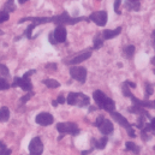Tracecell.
<instances>
[{
	"instance_id": "cell-1",
	"label": "cell",
	"mask_w": 155,
	"mask_h": 155,
	"mask_svg": "<svg viewBox=\"0 0 155 155\" xmlns=\"http://www.w3.org/2000/svg\"><path fill=\"white\" fill-rule=\"evenodd\" d=\"M65 101H68V104L72 106L77 105L78 107H84L89 105V97L82 93H70Z\"/></svg>"
},
{
	"instance_id": "cell-2",
	"label": "cell",
	"mask_w": 155,
	"mask_h": 155,
	"mask_svg": "<svg viewBox=\"0 0 155 155\" xmlns=\"http://www.w3.org/2000/svg\"><path fill=\"white\" fill-rule=\"evenodd\" d=\"M57 130L61 134H70L74 136L79 134V129L75 123H59L57 125Z\"/></svg>"
},
{
	"instance_id": "cell-3",
	"label": "cell",
	"mask_w": 155,
	"mask_h": 155,
	"mask_svg": "<svg viewBox=\"0 0 155 155\" xmlns=\"http://www.w3.org/2000/svg\"><path fill=\"white\" fill-rule=\"evenodd\" d=\"M89 19L93 21L96 25L104 27V25H106V23H107L108 16H107V12H106V11H96V12H93V13L89 16Z\"/></svg>"
},
{
	"instance_id": "cell-4",
	"label": "cell",
	"mask_w": 155,
	"mask_h": 155,
	"mask_svg": "<svg viewBox=\"0 0 155 155\" xmlns=\"http://www.w3.org/2000/svg\"><path fill=\"white\" fill-rule=\"evenodd\" d=\"M70 75L74 79H76L81 83H84L87 78V70L82 66H72L70 69Z\"/></svg>"
},
{
	"instance_id": "cell-5",
	"label": "cell",
	"mask_w": 155,
	"mask_h": 155,
	"mask_svg": "<svg viewBox=\"0 0 155 155\" xmlns=\"http://www.w3.org/2000/svg\"><path fill=\"white\" fill-rule=\"evenodd\" d=\"M43 152V144L39 137H35L31 140L29 144V153L30 155H41Z\"/></svg>"
},
{
	"instance_id": "cell-6",
	"label": "cell",
	"mask_w": 155,
	"mask_h": 155,
	"mask_svg": "<svg viewBox=\"0 0 155 155\" xmlns=\"http://www.w3.org/2000/svg\"><path fill=\"white\" fill-rule=\"evenodd\" d=\"M12 87H21L25 91H31V89H33V84L30 82V78L28 79V78L24 77H15Z\"/></svg>"
},
{
	"instance_id": "cell-7",
	"label": "cell",
	"mask_w": 155,
	"mask_h": 155,
	"mask_svg": "<svg viewBox=\"0 0 155 155\" xmlns=\"http://www.w3.org/2000/svg\"><path fill=\"white\" fill-rule=\"evenodd\" d=\"M36 123L39 124V125H42V126H47V125H51V124H53V121H54V118L52 114H49V113H46V112H43V113H40L36 116Z\"/></svg>"
},
{
	"instance_id": "cell-8",
	"label": "cell",
	"mask_w": 155,
	"mask_h": 155,
	"mask_svg": "<svg viewBox=\"0 0 155 155\" xmlns=\"http://www.w3.org/2000/svg\"><path fill=\"white\" fill-rule=\"evenodd\" d=\"M53 38H54V41L55 42H65L66 41V29L61 25L57 27V29L54 30V33L52 34Z\"/></svg>"
},
{
	"instance_id": "cell-9",
	"label": "cell",
	"mask_w": 155,
	"mask_h": 155,
	"mask_svg": "<svg viewBox=\"0 0 155 155\" xmlns=\"http://www.w3.org/2000/svg\"><path fill=\"white\" fill-rule=\"evenodd\" d=\"M97 127L100 129V131H101L104 135H111V134L113 132V130H114L113 124H112L110 120L105 119V118H104V120L101 121V124H100Z\"/></svg>"
},
{
	"instance_id": "cell-10",
	"label": "cell",
	"mask_w": 155,
	"mask_h": 155,
	"mask_svg": "<svg viewBox=\"0 0 155 155\" xmlns=\"http://www.w3.org/2000/svg\"><path fill=\"white\" fill-rule=\"evenodd\" d=\"M90 57H91V52H90V51H87V52H83V53H81V54L76 55V57L72 58L71 60H69L68 64H70V65H77V64H79V63H82V61L89 59Z\"/></svg>"
},
{
	"instance_id": "cell-11",
	"label": "cell",
	"mask_w": 155,
	"mask_h": 155,
	"mask_svg": "<svg viewBox=\"0 0 155 155\" xmlns=\"http://www.w3.org/2000/svg\"><path fill=\"white\" fill-rule=\"evenodd\" d=\"M111 116L113 117V118L116 119V121H118L121 126L126 127V130H129V129H131V127H132V126L130 125V123H129L124 117L121 116V114H119V113H117V112H111Z\"/></svg>"
},
{
	"instance_id": "cell-12",
	"label": "cell",
	"mask_w": 155,
	"mask_h": 155,
	"mask_svg": "<svg viewBox=\"0 0 155 155\" xmlns=\"http://www.w3.org/2000/svg\"><path fill=\"white\" fill-rule=\"evenodd\" d=\"M120 31H121V27H118V28L114 29V30L106 29V30H104L102 36H104V39L105 40H111V39H113V38H116V36H118V35L120 34Z\"/></svg>"
},
{
	"instance_id": "cell-13",
	"label": "cell",
	"mask_w": 155,
	"mask_h": 155,
	"mask_svg": "<svg viewBox=\"0 0 155 155\" xmlns=\"http://www.w3.org/2000/svg\"><path fill=\"white\" fill-rule=\"evenodd\" d=\"M93 97H94L96 105H97L100 108H102V105H104V101H105V99H106V95H105L101 90H95L94 94H93Z\"/></svg>"
},
{
	"instance_id": "cell-14",
	"label": "cell",
	"mask_w": 155,
	"mask_h": 155,
	"mask_svg": "<svg viewBox=\"0 0 155 155\" xmlns=\"http://www.w3.org/2000/svg\"><path fill=\"white\" fill-rule=\"evenodd\" d=\"M114 108H116L114 101H113L112 99H110V97L106 96V99H105V101H104V105H102V110H105V111H107V112L111 113V112L114 111Z\"/></svg>"
},
{
	"instance_id": "cell-15",
	"label": "cell",
	"mask_w": 155,
	"mask_h": 155,
	"mask_svg": "<svg viewBox=\"0 0 155 155\" xmlns=\"http://www.w3.org/2000/svg\"><path fill=\"white\" fill-rule=\"evenodd\" d=\"M129 112H131V113H137V114H141V116L149 118V113H148L147 111H144L143 107H140V106H136V105H135L134 107H129Z\"/></svg>"
},
{
	"instance_id": "cell-16",
	"label": "cell",
	"mask_w": 155,
	"mask_h": 155,
	"mask_svg": "<svg viewBox=\"0 0 155 155\" xmlns=\"http://www.w3.org/2000/svg\"><path fill=\"white\" fill-rule=\"evenodd\" d=\"M43 84L47 85L48 88H52V89H54V88H59V87H60V83H59L58 81H55V79H52V78L45 79V81H43Z\"/></svg>"
},
{
	"instance_id": "cell-17",
	"label": "cell",
	"mask_w": 155,
	"mask_h": 155,
	"mask_svg": "<svg viewBox=\"0 0 155 155\" xmlns=\"http://www.w3.org/2000/svg\"><path fill=\"white\" fill-rule=\"evenodd\" d=\"M93 144H94V147H96L97 149H104L105 148V146L107 144V142H108V140H107V137H104V138H101L99 142L97 141H95L94 138H93Z\"/></svg>"
},
{
	"instance_id": "cell-18",
	"label": "cell",
	"mask_w": 155,
	"mask_h": 155,
	"mask_svg": "<svg viewBox=\"0 0 155 155\" xmlns=\"http://www.w3.org/2000/svg\"><path fill=\"white\" fill-rule=\"evenodd\" d=\"M8 118H10V110L7 108V107H1L0 108V120L1 121H6V120H8Z\"/></svg>"
},
{
	"instance_id": "cell-19",
	"label": "cell",
	"mask_w": 155,
	"mask_h": 155,
	"mask_svg": "<svg viewBox=\"0 0 155 155\" xmlns=\"http://www.w3.org/2000/svg\"><path fill=\"white\" fill-rule=\"evenodd\" d=\"M124 53H125V55H126L129 59H131V58H132V55H134V53H135V46H132V45L127 46V47L125 48Z\"/></svg>"
},
{
	"instance_id": "cell-20",
	"label": "cell",
	"mask_w": 155,
	"mask_h": 155,
	"mask_svg": "<svg viewBox=\"0 0 155 155\" xmlns=\"http://www.w3.org/2000/svg\"><path fill=\"white\" fill-rule=\"evenodd\" d=\"M126 148H127L129 150L134 152L135 154H138V153H140V149H138V147H137L135 143H132V142H126Z\"/></svg>"
},
{
	"instance_id": "cell-21",
	"label": "cell",
	"mask_w": 155,
	"mask_h": 155,
	"mask_svg": "<svg viewBox=\"0 0 155 155\" xmlns=\"http://www.w3.org/2000/svg\"><path fill=\"white\" fill-rule=\"evenodd\" d=\"M15 5H13V0H8L6 4H5V12H12V11H15Z\"/></svg>"
},
{
	"instance_id": "cell-22",
	"label": "cell",
	"mask_w": 155,
	"mask_h": 155,
	"mask_svg": "<svg viewBox=\"0 0 155 155\" xmlns=\"http://www.w3.org/2000/svg\"><path fill=\"white\" fill-rule=\"evenodd\" d=\"M126 8L127 10H140V4L138 2H132V1H127L126 2Z\"/></svg>"
},
{
	"instance_id": "cell-23",
	"label": "cell",
	"mask_w": 155,
	"mask_h": 155,
	"mask_svg": "<svg viewBox=\"0 0 155 155\" xmlns=\"http://www.w3.org/2000/svg\"><path fill=\"white\" fill-rule=\"evenodd\" d=\"M10 88V83L4 79V78H0V90H6Z\"/></svg>"
},
{
	"instance_id": "cell-24",
	"label": "cell",
	"mask_w": 155,
	"mask_h": 155,
	"mask_svg": "<svg viewBox=\"0 0 155 155\" xmlns=\"http://www.w3.org/2000/svg\"><path fill=\"white\" fill-rule=\"evenodd\" d=\"M8 17H10V15L7 13V12H5V11H1L0 12V23H4V22H6L7 19H8ZM0 34H2V31L0 30Z\"/></svg>"
},
{
	"instance_id": "cell-25",
	"label": "cell",
	"mask_w": 155,
	"mask_h": 155,
	"mask_svg": "<svg viewBox=\"0 0 155 155\" xmlns=\"http://www.w3.org/2000/svg\"><path fill=\"white\" fill-rule=\"evenodd\" d=\"M0 74H1L2 76H5V77H7V76L10 75V72H8L7 68H6L5 65H2V64H0Z\"/></svg>"
},
{
	"instance_id": "cell-26",
	"label": "cell",
	"mask_w": 155,
	"mask_h": 155,
	"mask_svg": "<svg viewBox=\"0 0 155 155\" xmlns=\"http://www.w3.org/2000/svg\"><path fill=\"white\" fill-rule=\"evenodd\" d=\"M100 47H102V40L100 39L99 36H96L95 39H94V48H100Z\"/></svg>"
},
{
	"instance_id": "cell-27",
	"label": "cell",
	"mask_w": 155,
	"mask_h": 155,
	"mask_svg": "<svg viewBox=\"0 0 155 155\" xmlns=\"http://www.w3.org/2000/svg\"><path fill=\"white\" fill-rule=\"evenodd\" d=\"M123 94H124L125 96H129V97L132 95V94H131V91H130V89H129V87L126 85V83H124V84H123Z\"/></svg>"
},
{
	"instance_id": "cell-28",
	"label": "cell",
	"mask_w": 155,
	"mask_h": 155,
	"mask_svg": "<svg viewBox=\"0 0 155 155\" xmlns=\"http://www.w3.org/2000/svg\"><path fill=\"white\" fill-rule=\"evenodd\" d=\"M36 25L33 23V24H30L29 25V28L27 29V31H25V35H27V38H29V39H31V31H33V29L35 28Z\"/></svg>"
},
{
	"instance_id": "cell-29",
	"label": "cell",
	"mask_w": 155,
	"mask_h": 155,
	"mask_svg": "<svg viewBox=\"0 0 155 155\" xmlns=\"http://www.w3.org/2000/svg\"><path fill=\"white\" fill-rule=\"evenodd\" d=\"M146 87H147V96H150L153 94V85L150 83H147Z\"/></svg>"
},
{
	"instance_id": "cell-30",
	"label": "cell",
	"mask_w": 155,
	"mask_h": 155,
	"mask_svg": "<svg viewBox=\"0 0 155 155\" xmlns=\"http://www.w3.org/2000/svg\"><path fill=\"white\" fill-rule=\"evenodd\" d=\"M120 1H121V0H116V1H114V11H116L118 15H120V13H121V12H120V10H119V6H120V4H121Z\"/></svg>"
},
{
	"instance_id": "cell-31",
	"label": "cell",
	"mask_w": 155,
	"mask_h": 155,
	"mask_svg": "<svg viewBox=\"0 0 155 155\" xmlns=\"http://www.w3.org/2000/svg\"><path fill=\"white\" fill-rule=\"evenodd\" d=\"M31 95H33V94H28V95L23 96V97H22V100H21V102H22V104H25V102H27V101H28V100L31 97Z\"/></svg>"
},
{
	"instance_id": "cell-32",
	"label": "cell",
	"mask_w": 155,
	"mask_h": 155,
	"mask_svg": "<svg viewBox=\"0 0 155 155\" xmlns=\"http://www.w3.org/2000/svg\"><path fill=\"white\" fill-rule=\"evenodd\" d=\"M125 83H126V85H127V87H130V88H136V83H134V82L125 81Z\"/></svg>"
},
{
	"instance_id": "cell-33",
	"label": "cell",
	"mask_w": 155,
	"mask_h": 155,
	"mask_svg": "<svg viewBox=\"0 0 155 155\" xmlns=\"http://www.w3.org/2000/svg\"><path fill=\"white\" fill-rule=\"evenodd\" d=\"M102 120H104V117L100 116L99 118H97V119H96V121H95V125H96V126H99V125L101 124V121H102Z\"/></svg>"
},
{
	"instance_id": "cell-34",
	"label": "cell",
	"mask_w": 155,
	"mask_h": 155,
	"mask_svg": "<svg viewBox=\"0 0 155 155\" xmlns=\"http://www.w3.org/2000/svg\"><path fill=\"white\" fill-rule=\"evenodd\" d=\"M57 102H58V104H64V102H65V97L60 95V96L58 97V100H57Z\"/></svg>"
},
{
	"instance_id": "cell-35",
	"label": "cell",
	"mask_w": 155,
	"mask_h": 155,
	"mask_svg": "<svg viewBox=\"0 0 155 155\" xmlns=\"http://www.w3.org/2000/svg\"><path fill=\"white\" fill-rule=\"evenodd\" d=\"M46 68H47V69H49V68H51V69H53V70H55V68H57V65H55V64H47V65H46Z\"/></svg>"
},
{
	"instance_id": "cell-36",
	"label": "cell",
	"mask_w": 155,
	"mask_h": 155,
	"mask_svg": "<svg viewBox=\"0 0 155 155\" xmlns=\"http://www.w3.org/2000/svg\"><path fill=\"white\" fill-rule=\"evenodd\" d=\"M150 126H152L153 132H154V131H155V118H153V120H152V123H150Z\"/></svg>"
},
{
	"instance_id": "cell-37",
	"label": "cell",
	"mask_w": 155,
	"mask_h": 155,
	"mask_svg": "<svg viewBox=\"0 0 155 155\" xmlns=\"http://www.w3.org/2000/svg\"><path fill=\"white\" fill-rule=\"evenodd\" d=\"M5 149H7V148L5 147V144L2 142H0V150H5Z\"/></svg>"
},
{
	"instance_id": "cell-38",
	"label": "cell",
	"mask_w": 155,
	"mask_h": 155,
	"mask_svg": "<svg viewBox=\"0 0 155 155\" xmlns=\"http://www.w3.org/2000/svg\"><path fill=\"white\" fill-rule=\"evenodd\" d=\"M49 40H51V42H52V45H55V41H54V38H53V35H52V34L49 35Z\"/></svg>"
},
{
	"instance_id": "cell-39",
	"label": "cell",
	"mask_w": 155,
	"mask_h": 155,
	"mask_svg": "<svg viewBox=\"0 0 155 155\" xmlns=\"http://www.w3.org/2000/svg\"><path fill=\"white\" fill-rule=\"evenodd\" d=\"M52 105H53L54 107H57V106H58V102H57V101H53V102H52Z\"/></svg>"
},
{
	"instance_id": "cell-40",
	"label": "cell",
	"mask_w": 155,
	"mask_h": 155,
	"mask_svg": "<svg viewBox=\"0 0 155 155\" xmlns=\"http://www.w3.org/2000/svg\"><path fill=\"white\" fill-rule=\"evenodd\" d=\"M27 1H28V0H18L19 4H24V2H27Z\"/></svg>"
},
{
	"instance_id": "cell-41",
	"label": "cell",
	"mask_w": 155,
	"mask_h": 155,
	"mask_svg": "<svg viewBox=\"0 0 155 155\" xmlns=\"http://www.w3.org/2000/svg\"><path fill=\"white\" fill-rule=\"evenodd\" d=\"M152 64H153V65H155V57H154V58H152Z\"/></svg>"
},
{
	"instance_id": "cell-42",
	"label": "cell",
	"mask_w": 155,
	"mask_h": 155,
	"mask_svg": "<svg viewBox=\"0 0 155 155\" xmlns=\"http://www.w3.org/2000/svg\"><path fill=\"white\" fill-rule=\"evenodd\" d=\"M152 36H153V40H154V42H155V30L153 31V34H152Z\"/></svg>"
},
{
	"instance_id": "cell-43",
	"label": "cell",
	"mask_w": 155,
	"mask_h": 155,
	"mask_svg": "<svg viewBox=\"0 0 155 155\" xmlns=\"http://www.w3.org/2000/svg\"><path fill=\"white\" fill-rule=\"evenodd\" d=\"M127 1H132V2H137L138 0H127Z\"/></svg>"
},
{
	"instance_id": "cell-44",
	"label": "cell",
	"mask_w": 155,
	"mask_h": 155,
	"mask_svg": "<svg viewBox=\"0 0 155 155\" xmlns=\"http://www.w3.org/2000/svg\"><path fill=\"white\" fill-rule=\"evenodd\" d=\"M153 102H154V104H155V101H153Z\"/></svg>"
},
{
	"instance_id": "cell-45",
	"label": "cell",
	"mask_w": 155,
	"mask_h": 155,
	"mask_svg": "<svg viewBox=\"0 0 155 155\" xmlns=\"http://www.w3.org/2000/svg\"><path fill=\"white\" fill-rule=\"evenodd\" d=\"M154 72H155V70H154Z\"/></svg>"
}]
</instances>
